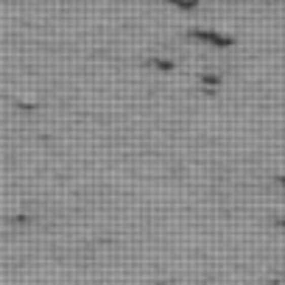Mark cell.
Here are the masks:
<instances>
[{
    "instance_id": "6da1fadb",
    "label": "cell",
    "mask_w": 285,
    "mask_h": 285,
    "mask_svg": "<svg viewBox=\"0 0 285 285\" xmlns=\"http://www.w3.org/2000/svg\"><path fill=\"white\" fill-rule=\"evenodd\" d=\"M190 37L201 40V42H210V45H218V48H227L232 42L227 34H216V31H190Z\"/></svg>"
},
{
    "instance_id": "7a4b0ae2",
    "label": "cell",
    "mask_w": 285,
    "mask_h": 285,
    "mask_svg": "<svg viewBox=\"0 0 285 285\" xmlns=\"http://www.w3.org/2000/svg\"><path fill=\"white\" fill-rule=\"evenodd\" d=\"M168 3H173V6L185 9V12H190V9H196V6H199L196 0H168Z\"/></svg>"
}]
</instances>
